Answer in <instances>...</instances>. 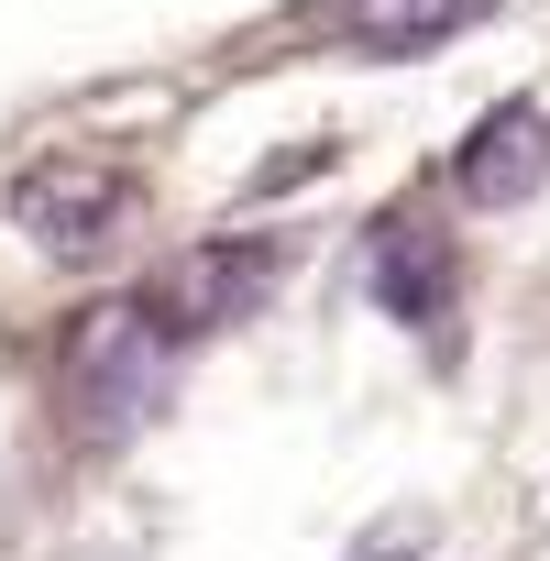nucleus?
Wrapping results in <instances>:
<instances>
[{
	"mask_svg": "<svg viewBox=\"0 0 550 561\" xmlns=\"http://www.w3.org/2000/svg\"><path fill=\"white\" fill-rule=\"evenodd\" d=\"M176 353H187V342L165 331L154 298H100V309L67 320V342H56V386H67L89 419H133V408L165 397Z\"/></svg>",
	"mask_w": 550,
	"mask_h": 561,
	"instance_id": "nucleus-1",
	"label": "nucleus"
},
{
	"mask_svg": "<svg viewBox=\"0 0 550 561\" xmlns=\"http://www.w3.org/2000/svg\"><path fill=\"white\" fill-rule=\"evenodd\" d=\"M133 165H111V154H45L23 187H12V220H23V242L34 253H56V264H89L122 220H133Z\"/></svg>",
	"mask_w": 550,
	"mask_h": 561,
	"instance_id": "nucleus-2",
	"label": "nucleus"
},
{
	"mask_svg": "<svg viewBox=\"0 0 550 561\" xmlns=\"http://www.w3.org/2000/svg\"><path fill=\"white\" fill-rule=\"evenodd\" d=\"M264 287H275V242H264V231H209V242L165 253L154 309H165L176 342H198V331H220V320H253Z\"/></svg>",
	"mask_w": 550,
	"mask_h": 561,
	"instance_id": "nucleus-3",
	"label": "nucleus"
},
{
	"mask_svg": "<svg viewBox=\"0 0 550 561\" xmlns=\"http://www.w3.org/2000/svg\"><path fill=\"white\" fill-rule=\"evenodd\" d=\"M451 176H462V198H473V209H517L528 187H550V122H539L528 100H506V111H484V122L462 133V154H451Z\"/></svg>",
	"mask_w": 550,
	"mask_h": 561,
	"instance_id": "nucleus-4",
	"label": "nucleus"
},
{
	"mask_svg": "<svg viewBox=\"0 0 550 561\" xmlns=\"http://www.w3.org/2000/svg\"><path fill=\"white\" fill-rule=\"evenodd\" d=\"M375 298H386L397 320H419L429 342H451L462 264H451V242H440L429 220H386V242H375Z\"/></svg>",
	"mask_w": 550,
	"mask_h": 561,
	"instance_id": "nucleus-5",
	"label": "nucleus"
},
{
	"mask_svg": "<svg viewBox=\"0 0 550 561\" xmlns=\"http://www.w3.org/2000/svg\"><path fill=\"white\" fill-rule=\"evenodd\" d=\"M473 12H495V0H397V12H375V23H364V45L408 56V45H440V34H462Z\"/></svg>",
	"mask_w": 550,
	"mask_h": 561,
	"instance_id": "nucleus-6",
	"label": "nucleus"
},
{
	"mask_svg": "<svg viewBox=\"0 0 550 561\" xmlns=\"http://www.w3.org/2000/svg\"><path fill=\"white\" fill-rule=\"evenodd\" d=\"M419 550H429V517H408V506H397V517H375V528L353 539V561H419Z\"/></svg>",
	"mask_w": 550,
	"mask_h": 561,
	"instance_id": "nucleus-7",
	"label": "nucleus"
}]
</instances>
